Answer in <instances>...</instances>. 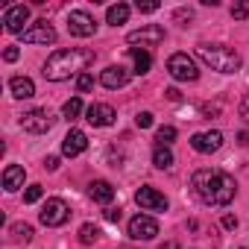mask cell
Segmentation results:
<instances>
[{
    "label": "cell",
    "mask_w": 249,
    "mask_h": 249,
    "mask_svg": "<svg viewBox=\"0 0 249 249\" xmlns=\"http://www.w3.org/2000/svg\"><path fill=\"white\" fill-rule=\"evenodd\" d=\"M191 185H194V194L205 205H214V208L229 205L234 199V194H237L234 179L229 173H223V170H196L194 179H191Z\"/></svg>",
    "instance_id": "1"
},
{
    "label": "cell",
    "mask_w": 249,
    "mask_h": 249,
    "mask_svg": "<svg viewBox=\"0 0 249 249\" xmlns=\"http://www.w3.org/2000/svg\"><path fill=\"white\" fill-rule=\"evenodd\" d=\"M91 65H94V50H82V47L56 50L44 62V79L62 82V79H71V76H82Z\"/></svg>",
    "instance_id": "2"
},
{
    "label": "cell",
    "mask_w": 249,
    "mask_h": 249,
    "mask_svg": "<svg viewBox=\"0 0 249 249\" xmlns=\"http://www.w3.org/2000/svg\"><path fill=\"white\" fill-rule=\"evenodd\" d=\"M196 56L211 71H220V73H237L240 71V56L231 47H226V44H208V41H202V44H196Z\"/></svg>",
    "instance_id": "3"
},
{
    "label": "cell",
    "mask_w": 249,
    "mask_h": 249,
    "mask_svg": "<svg viewBox=\"0 0 249 249\" xmlns=\"http://www.w3.org/2000/svg\"><path fill=\"white\" fill-rule=\"evenodd\" d=\"M167 73L176 82H196L199 79V68H196V62L188 53H173L167 59Z\"/></svg>",
    "instance_id": "4"
},
{
    "label": "cell",
    "mask_w": 249,
    "mask_h": 249,
    "mask_svg": "<svg viewBox=\"0 0 249 249\" xmlns=\"http://www.w3.org/2000/svg\"><path fill=\"white\" fill-rule=\"evenodd\" d=\"M68 217H71V208H68V202H65V199H59V196H50V199L44 202V208L38 211V220H41L47 229L65 226V223H68Z\"/></svg>",
    "instance_id": "5"
},
{
    "label": "cell",
    "mask_w": 249,
    "mask_h": 249,
    "mask_svg": "<svg viewBox=\"0 0 249 249\" xmlns=\"http://www.w3.org/2000/svg\"><path fill=\"white\" fill-rule=\"evenodd\" d=\"M53 123H56V117H53V111H47V108H33V111H24V114H21V126H24L27 132H33V135L50 132Z\"/></svg>",
    "instance_id": "6"
},
{
    "label": "cell",
    "mask_w": 249,
    "mask_h": 249,
    "mask_svg": "<svg viewBox=\"0 0 249 249\" xmlns=\"http://www.w3.org/2000/svg\"><path fill=\"white\" fill-rule=\"evenodd\" d=\"M68 33H71V36H76V38H88V36H94V33H97V21H94L88 12L73 9V12L68 15Z\"/></svg>",
    "instance_id": "7"
},
{
    "label": "cell",
    "mask_w": 249,
    "mask_h": 249,
    "mask_svg": "<svg viewBox=\"0 0 249 249\" xmlns=\"http://www.w3.org/2000/svg\"><path fill=\"white\" fill-rule=\"evenodd\" d=\"M126 41H129V44H141L144 50H147V47H156V44L164 41V27L147 24V27H141V30H132V33L126 36Z\"/></svg>",
    "instance_id": "8"
},
{
    "label": "cell",
    "mask_w": 249,
    "mask_h": 249,
    "mask_svg": "<svg viewBox=\"0 0 249 249\" xmlns=\"http://www.w3.org/2000/svg\"><path fill=\"white\" fill-rule=\"evenodd\" d=\"M135 202L141 205V211H167V196H164L161 191L150 188V185L138 188V194H135Z\"/></svg>",
    "instance_id": "9"
},
{
    "label": "cell",
    "mask_w": 249,
    "mask_h": 249,
    "mask_svg": "<svg viewBox=\"0 0 249 249\" xmlns=\"http://www.w3.org/2000/svg\"><path fill=\"white\" fill-rule=\"evenodd\" d=\"M159 234V223L150 214H138L129 220V237L132 240H153Z\"/></svg>",
    "instance_id": "10"
},
{
    "label": "cell",
    "mask_w": 249,
    "mask_h": 249,
    "mask_svg": "<svg viewBox=\"0 0 249 249\" xmlns=\"http://www.w3.org/2000/svg\"><path fill=\"white\" fill-rule=\"evenodd\" d=\"M30 21V6H24V3H18V6H9L6 12H3V27H6V33H27L24 30V24Z\"/></svg>",
    "instance_id": "11"
},
{
    "label": "cell",
    "mask_w": 249,
    "mask_h": 249,
    "mask_svg": "<svg viewBox=\"0 0 249 249\" xmlns=\"http://www.w3.org/2000/svg\"><path fill=\"white\" fill-rule=\"evenodd\" d=\"M114 108L108 106V103H91L88 108H85V120L91 123V126H111L114 123Z\"/></svg>",
    "instance_id": "12"
},
{
    "label": "cell",
    "mask_w": 249,
    "mask_h": 249,
    "mask_svg": "<svg viewBox=\"0 0 249 249\" xmlns=\"http://www.w3.org/2000/svg\"><path fill=\"white\" fill-rule=\"evenodd\" d=\"M85 150H88V135H85L82 129H71V132L62 138V156L76 159V156H82Z\"/></svg>",
    "instance_id": "13"
},
{
    "label": "cell",
    "mask_w": 249,
    "mask_h": 249,
    "mask_svg": "<svg viewBox=\"0 0 249 249\" xmlns=\"http://www.w3.org/2000/svg\"><path fill=\"white\" fill-rule=\"evenodd\" d=\"M191 147L196 150V153H202V156H211V153H217L220 147H223V132H196L194 138H191Z\"/></svg>",
    "instance_id": "14"
},
{
    "label": "cell",
    "mask_w": 249,
    "mask_h": 249,
    "mask_svg": "<svg viewBox=\"0 0 249 249\" xmlns=\"http://www.w3.org/2000/svg\"><path fill=\"white\" fill-rule=\"evenodd\" d=\"M53 41H56V30L47 21H36L24 33V44H53Z\"/></svg>",
    "instance_id": "15"
},
{
    "label": "cell",
    "mask_w": 249,
    "mask_h": 249,
    "mask_svg": "<svg viewBox=\"0 0 249 249\" xmlns=\"http://www.w3.org/2000/svg\"><path fill=\"white\" fill-rule=\"evenodd\" d=\"M129 82V71L126 68H123V65H108L103 73H100V85L103 88H123V85H126Z\"/></svg>",
    "instance_id": "16"
},
{
    "label": "cell",
    "mask_w": 249,
    "mask_h": 249,
    "mask_svg": "<svg viewBox=\"0 0 249 249\" xmlns=\"http://www.w3.org/2000/svg\"><path fill=\"white\" fill-rule=\"evenodd\" d=\"M9 91H12L15 100H30V97H36V82L30 76H12L9 79Z\"/></svg>",
    "instance_id": "17"
},
{
    "label": "cell",
    "mask_w": 249,
    "mask_h": 249,
    "mask_svg": "<svg viewBox=\"0 0 249 249\" xmlns=\"http://www.w3.org/2000/svg\"><path fill=\"white\" fill-rule=\"evenodd\" d=\"M88 194H91V199L100 202V205H108V202L114 199V188H111V182H106V179H94V182L88 185Z\"/></svg>",
    "instance_id": "18"
},
{
    "label": "cell",
    "mask_w": 249,
    "mask_h": 249,
    "mask_svg": "<svg viewBox=\"0 0 249 249\" xmlns=\"http://www.w3.org/2000/svg\"><path fill=\"white\" fill-rule=\"evenodd\" d=\"M24 179H27V170H24L21 164H9V167L3 170V188H6V191L24 188Z\"/></svg>",
    "instance_id": "19"
},
{
    "label": "cell",
    "mask_w": 249,
    "mask_h": 249,
    "mask_svg": "<svg viewBox=\"0 0 249 249\" xmlns=\"http://www.w3.org/2000/svg\"><path fill=\"white\" fill-rule=\"evenodd\" d=\"M129 56H132V62H135V73L138 76H144V73H150V68H153V56H150V50H138V47H129Z\"/></svg>",
    "instance_id": "20"
},
{
    "label": "cell",
    "mask_w": 249,
    "mask_h": 249,
    "mask_svg": "<svg viewBox=\"0 0 249 249\" xmlns=\"http://www.w3.org/2000/svg\"><path fill=\"white\" fill-rule=\"evenodd\" d=\"M129 12H132V9H129L126 3H114V6L106 9V21H108L111 27H120V24L129 21Z\"/></svg>",
    "instance_id": "21"
},
{
    "label": "cell",
    "mask_w": 249,
    "mask_h": 249,
    "mask_svg": "<svg viewBox=\"0 0 249 249\" xmlns=\"http://www.w3.org/2000/svg\"><path fill=\"white\" fill-rule=\"evenodd\" d=\"M173 153H170V147H161V144H156L153 147V164L159 167V170H167V167H173Z\"/></svg>",
    "instance_id": "22"
},
{
    "label": "cell",
    "mask_w": 249,
    "mask_h": 249,
    "mask_svg": "<svg viewBox=\"0 0 249 249\" xmlns=\"http://www.w3.org/2000/svg\"><path fill=\"white\" fill-rule=\"evenodd\" d=\"M62 114H65L68 120H76V117L82 114V97H71V100L62 106Z\"/></svg>",
    "instance_id": "23"
},
{
    "label": "cell",
    "mask_w": 249,
    "mask_h": 249,
    "mask_svg": "<svg viewBox=\"0 0 249 249\" xmlns=\"http://www.w3.org/2000/svg\"><path fill=\"white\" fill-rule=\"evenodd\" d=\"M97 237H100V229H97L94 223H85V226H79V243H85V246H88V243H94Z\"/></svg>",
    "instance_id": "24"
},
{
    "label": "cell",
    "mask_w": 249,
    "mask_h": 249,
    "mask_svg": "<svg viewBox=\"0 0 249 249\" xmlns=\"http://www.w3.org/2000/svg\"><path fill=\"white\" fill-rule=\"evenodd\" d=\"M12 234H15V240H24V243H30L36 231H33V226H30V223H15V226H12Z\"/></svg>",
    "instance_id": "25"
},
{
    "label": "cell",
    "mask_w": 249,
    "mask_h": 249,
    "mask_svg": "<svg viewBox=\"0 0 249 249\" xmlns=\"http://www.w3.org/2000/svg\"><path fill=\"white\" fill-rule=\"evenodd\" d=\"M173 138H176V129H173V126H161V129L156 132V141H159L161 147H170Z\"/></svg>",
    "instance_id": "26"
},
{
    "label": "cell",
    "mask_w": 249,
    "mask_h": 249,
    "mask_svg": "<svg viewBox=\"0 0 249 249\" xmlns=\"http://www.w3.org/2000/svg\"><path fill=\"white\" fill-rule=\"evenodd\" d=\"M41 194H44V191H41V185H30V188L24 191V202H27V205H33V202H38V199H41Z\"/></svg>",
    "instance_id": "27"
},
{
    "label": "cell",
    "mask_w": 249,
    "mask_h": 249,
    "mask_svg": "<svg viewBox=\"0 0 249 249\" xmlns=\"http://www.w3.org/2000/svg\"><path fill=\"white\" fill-rule=\"evenodd\" d=\"M91 88H94V76H91V73L76 76V91H91Z\"/></svg>",
    "instance_id": "28"
},
{
    "label": "cell",
    "mask_w": 249,
    "mask_h": 249,
    "mask_svg": "<svg viewBox=\"0 0 249 249\" xmlns=\"http://www.w3.org/2000/svg\"><path fill=\"white\" fill-rule=\"evenodd\" d=\"M231 18H234V21L249 18V3H234V6H231Z\"/></svg>",
    "instance_id": "29"
},
{
    "label": "cell",
    "mask_w": 249,
    "mask_h": 249,
    "mask_svg": "<svg viewBox=\"0 0 249 249\" xmlns=\"http://www.w3.org/2000/svg\"><path fill=\"white\" fill-rule=\"evenodd\" d=\"M135 9H138V12H144V15H153V12H159V3H156V0H147V3H141V0H138Z\"/></svg>",
    "instance_id": "30"
},
{
    "label": "cell",
    "mask_w": 249,
    "mask_h": 249,
    "mask_svg": "<svg viewBox=\"0 0 249 249\" xmlns=\"http://www.w3.org/2000/svg\"><path fill=\"white\" fill-rule=\"evenodd\" d=\"M135 123H138L141 129H150L153 126V114L150 111H141V114H135Z\"/></svg>",
    "instance_id": "31"
},
{
    "label": "cell",
    "mask_w": 249,
    "mask_h": 249,
    "mask_svg": "<svg viewBox=\"0 0 249 249\" xmlns=\"http://www.w3.org/2000/svg\"><path fill=\"white\" fill-rule=\"evenodd\" d=\"M18 56H21V50H18V47H15V44H12V47H6V50H3V59H6V62H18Z\"/></svg>",
    "instance_id": "32"
},
{
    "label": "cell",
    "mask_w": 249,
    "mask_h": 249,
    "mask_svg": "<svg viewBox=\"0 0 249 249\" xmlns=\"http://www.w3.org/2000/svg\"><path fill=\"white\" fill-rule=\"evenodd\" d=\"M173 18H176V21H191V18H194V12H191V9H176V15H173Z\"/></svg>",
    "instance_id": "33"
},
{
    "label": "cell",
    "mask_w": 249,
    "mask_h": 249,
    "mask_svg": "<svg viewBox=\"0 0 249 249\" xmlns=\"http://www.w3.org/2000/svg\"><path fill=\"white\" fill-rule=\"evenodd\" d=\"M240 117L249 123V94H246V97H243V103H240Z\"/></svg>",
    "instance_id": "34"
},
{
    "label": "cell",
    "mask_w": 249,
    "mask_h": 249,
    "mask_svg": "<svg viewBox=\"0 0 249 249\" xmlns=\"http://www.w3.org/2000/svg\"><path fill=\"white\" fill-rule=\"evenodd\" d=\"M56 167H59V159L56 156H47L44 159V170H56Z\"/></svg>",
    "instance_id": "35"
},
{
    "label": "cell",
    "mask_w": 249,
    "mask_h": 249,
    "mask_svg": "<svg viewBox=\"0 0 249 249\" xmlns=\"http://www.w3.org/2000/svg\"><path fill=\"white\" fill-rule=\"evenodd\" d=\"M106 220H108V223H117V220H120V211H117V208H108V211H106Z\"/></svg>",
    "instance_id": "36"
},
{
    "label": "cell",
    "mask_w": 249,
    "mask_h": 249,
    "mask_svg": "<svg viewBox=\"0 0 249 249\" xmlns=\"http://www.w3.org/2000/svg\"><path fill=\"white\" fill-rule=\"evenodd\" d=\"M223 226H226V229H234V226H237V217H234V214H226V217H223Z\"/></svg>",
    "instance_id": "37"
},
{
    "label": "cell",
    "mask_w": 249,
    "mask_h": 249,
    "mask_svg": "<svg viewBox=\"0 0 249 249\" xmlns=\"http://www.w3.org/2000/svg\"><path fill=\"white\" fill-rule=\"evenodd\" d=\"M164 94H167V100H179V97H182V94H179V88H167Z\"/></svg>",
    "instance_id": "38"
},
{
    "label": "cell",
    "mask_w": 249,
    "mask_h": 249,
    "mask_svg": "<svg viewBox=\"0 0 249 249\" xmlns=\"http://www.w3.org/2000/svg\"><path fill=\"white\" fill-rule=\"evenodd\" d=\"M237 144H240V147H249V132H240V135H237Z\"/></svg>",
    "instance_id": "39"
}]
</instances>
